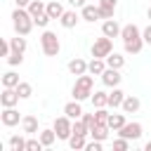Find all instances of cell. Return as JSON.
Listing matches in <instances>:
<instances>
[{"instance_id": "obj_31", "label": "cell", "mask_w": 151, "mask_h": 151, "mask_svg": "<svg viewBox=\"0 0 151 151\" xmlns=\"http://www.w3.org/2000/svg\"><path fill=\"white\" fill-rule=\"evenodd\" d=\"M123 45H125V52H127V54H139V52H142V47H144L146 42H144V38H139V40H132V42H123Z\"/></svg>"}, {"instance_id": "obj_36", "label": "cell", "mask_w": 151, "mask_h": 151, "mask_svg": "<svg viewBox=\"0 0 151 151\" xmlns=\"http://www.w3.org/2000/svg\"><path fill=\"white\" fill-rule=\"evenodd\" d=\"M45 146H42V142H40V137L38 139H26V151H42Z\"/></svg>"}, {"instance_id": "obj_17", "label": "cell", "mask_w": 151, "mask_h": 151, "mask_svg": "<svg viewBox=\"0 0 151 151\" xmlns=\"http://www.w3.org/2000/svg\"><path fill=\"white\" fill-rule=\"evenodd\" d=\"M21 130L26 132V134H38V118L35 116H24L21 118Z\"/></svg>"}, {"instance_id": "obj_16", "label": "cell", "mask_w": 151, "mask_h": 151, "mask_svg": "<svg viewBox=\"0 0 151 151\" xmlns=\"http://www.w3.org/2000/svg\"><path fill=\"white\" fill-rule=\"evenodd\" d=\"M64 113H66L71 120H78V118H83V106H80V101H78V99L68 101V104L64 106Z\"/></svg>"}, {"instance_id": "obj_9", "label": "cell", "mask_w": 151, "mask_h": 151, "mask_svg": "<svg viewBox=\"0 0 151 151\" xmlns=\"http://www.w3.org/2000/svg\"><path fill=\"white\" fill-rule=\"evenodd\" d=\"M19 92L17 87H2V94H0V104L2 106H17L19 104Z\"/></svg>"}, {"instance_id": "obj_15", "label": "cell", "mask_w": 151, "mask_h": 151, "mask_svg": "<svg viewBox=\"0 0 151 151\" xmlns=\"http://www.w3.org/2000/svg\"><path fill=\"white\" fill-rule=\"evenodd\" d=\"M139 106H142V101H139L134 94H125V99H123V104H120V109H123L125 113H137Z\"/></svg>"}, {"instance_id": "obj_22", "label": "cell", "mask_w": 151, "mask_h": 151, "mask_svg": "<svg viewBox=\"0 0 151 151\" xmlns=\"http://www.w3.org/2000/svg\"><path fill=\"white\" fill-rule=\"evenodd\" d=\"M109 132H111L109 125H94V127L90 130V137H92V139H99V142H106V139H109Z\"/></svg>"}, {"instance_id": "obj_8", "label": "cell", "mask_w": 151, "mask_h": 151, "mask_svg": "<svg viewBox=\"0 0 151 151\" xmlns=\"http://www.w3.org/2000/svg\"><path fill=\"white\" fill-rule=\"evenodd\" d=\"M120 80H123L120 68H111V66H106V71L101 73V83H104L106 87H118Z\"/></svg>"}, {"instance_id": "obj_24", "label": "cell", "mask_w": 151, "mask_h": 151, "mask_svg": "<svg viewBox=\"0 0 151 151\" xmlns=\"http://www.w3.org/2000/svg\"><path fill=\"white\" fill-rule=\"evenodd\" d=\"M125 123H127V120H125V111H123V113H111V116H109V127H111L113 132H118Z\"/></svg>"}, {"instance_id": "obj_19", "label": "cell", "mask_w": 151, "mask_h": 151, "mask_svg": "<svg viewBox=\"0 0 151 151\" xmlns=\"http://www.w3.org/2000/svg\"><path fill=\"white\" fill-rule=\"evenodd\" d=\"M118 0H99V9H101V19H113Z\"/></svg>"}, {"instance_id": "obj_4", "label": "cell", "mask_w": 151, "mask_h": 151, "mask_svg": "<svg viewBox=\"0 0 151 151\" xmlns=\"http://www.w3.org/2000/svg\"><path fill=\"white\" fill-rule=\"evenodd\" d=\"M111 52H113V38H109V35L101 33V38H97V40L92 42V57L106 59Z\"/></svg>"}, {"instance_id": "obj_27", "label": "cell", "mask_w": 151, "mask_h": 151, "mask_svg": "<svg viewBox=\"0 0 151 151\" xmlns=\"http://www.w3.org/2000/svg\"><path fill=\"white\" fill-rule=\"evenodd\" d=\"M9 45H12V52H26V47H28V42H26V35H19L17 33V38H9Z\"/></svg>"}, {"instance_id": "obj_39", "label": "cell", "mask_w": 151, "mask_h": 151, "mask_svg": "<svg viewBox=\"0 0 151 151\" xmlns=\"http://www.w3.org/2000/svg\"><path fill=\"white\" fill-rule=\"evenodd\" d=\"M83 123L87 125V130H92V127L97 125V116H94V113H83Z\"/></svg>"}, {"instance_id": "obj_21", "label": "cell", "mask_w": 151, "mask_h": 151, "mask_svg": "<svg viewBox=\"0 0 151 151\" xmlns=\"http://www.w3.org/2000/svg\"><path fill=\"white\" fill-rule=\"evenodd\" d=\"M64 12H66V9H64L61 0H50V2H47V14H50V19H61Z\"/></svg>"}, {"instance_id": "obj_44", "label": "cell", "mask_w": 151, "mask_h": 151, "mask_svg": "<svg viewBox=\"0 0 151 151\" xmlns=\"http://www.w3.org/2000/svg\"><path fill=\"white\" fill-rule=\"evenodd\" d=\"M144 151H151V142H146V146H144Z\"/></svg>"}, {"instance_id": "obj_38", "label": "cell", "mask_w": 151, "mask_h": 151, "mask_svg": "<svg viewBox=\"0 0 151 151\" xmlns=\"http://www.w3.org/2000/svg\"><path fill=\"white\" fill-rule=\"evenodd\" d=\"M33 21H35V26H38V28H45V26H47V24H50L52 19H50V14L45 12V14H40V17H35Z\"/></svg>"}, {"instance_id": "obj_41", "label": "cell", "mask_w": 151, "mask_h": 151, "mask_svg": "<svg viewBox=\"0 0 151 151\" xmlns=\"http://www.w3.org/2000/svg\"><path fill=\"white\" fill-rule=\"evenodd\" d=\"M142 38H144V42H146V45H151V24L142 31Z\"/></svg>"}, {"instance_id": "obj_34", "label": "cell", "mask_w": 151, "mask_h": 151, "mask_svg": "<svg viewBox=\"0 0 151 151\" xmlns=\"http://www.w3.org/2000/svg\"><path fill=\"white\" fill-rule=\"evenodd\" d=\"M94 116H97V125H109V111H106V106H101V109H94Z\"/></svg>"}, {"instance_id": "obj_14", "label": "cell", "mask_w": 151, "mask_h": 151, "mask_svg": "<svg viewBox=\"0 0 151 151\" xmlns=\"http://www.w3.org/2000/svg\"><path fill=\"white\" fill-rule=\"evenodd\" d=\"M104 71H106V59L92 57V59L87 61V73H92V76H101Z\"/></svg>"}, {"instance_id": "obj_35", "label": "cell", "mask_w": 151, "mask_h": 151, "mask_svg": "<svg viewBox=\"0 0 151 151\" xmlns=\"http://www.w3.org/2000/svg\"><path fill=\"white\" fill-rule=\"evenodd\" d=\"M127 149H130V139H125V137L113 139V151H127Z\"/></svg>"}, {"instance_id": "obj_13", "label": "cell", "mask_w": 151, "mask_h": 151, "mask_svg": "<svg viewBox=\"0 0 151 151\" xmlns=\"http://www.w3.org/2000/svg\"><path fill=\"white\" fill-rule=\"evenodd\" d=\"M80 19H83V17H78V14H76V9H66V12L61 14L59 24H61L64 28H76V24H78Z\"/></svg>"}, {"instance_id": "obj_6", "label": "cell", "mask_w": 151, "mask_h": 151, "mask_svg": "<svg viewBox=\"0 0 151 151\" xmlns=\"http://www.w3.org/2000/svg\"><path fill=\"white\" fill-rule=\"evenodd\" d=\"M21 118H24V116H19V111H17L14 106H2L0 123H2L5 127H14V125H19V123H21Z\"/></svg>"}, {"instance_id": "obj_42", "label": "cell", "mask_w": 151, "mask_h": 151, "mask_svg": "<svg viewBox=\"0 0 151 151\" xmlns=\"http://www.w3.org/2000/svg\"><path fill=\"white\" fill-rule=\"evenodd\" d=\"M68 5L76 9V7H85V0H68Z\"/></svg>"}, {"instance_id": "obj_25", "label": "cell", "mask_w": 151, "mask_h": 151, "mask_svg": "<svg viewBox=\"0 0 151 151\" xmlns=\"http://www.w3.org/2000/svg\"><path fill=\"white\" fill-rule=\"evenodd\" d=\"M38 137H40V142H42V146H45V149H50V146L54 144V139H59V137H57V132H54V127H52V130H40V132H38Z\"/></svg>"}, {"instance_id": "obj_33", "label": "cell", "mask_w": 151, "mask_h": 151, "mask_svg": "<svg viewBox=\"0 0 151 151\" xmlns=\"http://www.w3.org/2000/svg\"><path fill=\"white\" fill-rule=\"evenodd\" d=\"M17 92H19V97H21V99H28V97L33 94V87H31V83L21 80V83L17 85Z\"/></svg>"}, {"instance_id": "obj_32", "label": "cell", "mask_w": 151, "mask_h": 151, "mask_svg": "<svg viewBox=\"0 0 151 151\" xmlns=\"http://www.w3.org/2000/svg\"><path fill=\"white\" fill-rule=\"evenodd\" d=\"M21 80H19V76L14 73V71H7V73H2V87H17Z\"/></svg>"}, {"instance_id": "obj_43", "label": "cell", "mask_w": 151, "mask_h": 151, "mask_svg": "<svg viewBox=\"0 0 151 151\" xmlns=\"http://www.w3.org/2000/svg\"><path fill=\"white\" fill-rule=\"evenodd\" d=\"M14 5H17V7H28L31 0H14Z\"/></svg>"}, {"instance_id": "obj_18", "label": "cell", "mask_w": 151, "mask_h": 151, "mask_svg": "<svg viewBox=\"0 0 151 151\" xmlns=\"http://www.w3.org/2000/svg\"><path fill=\"white\" fill-rule=\"evenodd\" d=\"M68 71H71L73 76H83V73H87V61L80 59V57L71 59V61H68Z\"/></svg>"}, {"instance_id": "obj_37", "label": "cell", "mask_w": 151, "mask_h": 151, "mask_svg": "<svg viewBox=\"0 0 151 151\" xmlns=\"http://www.w3.org/2000/svg\"><path fill=\"white\" fill-rule=\"evenodd\" d=\"M21 61H24V54H21V52H12V54L7 57V64H9V66H19Z\"/></svg>"}, {"instance_id": "obj_40", "label": "cell", "mask_w": 151, "mask_h": 151, "mask_svg": "<svg viewBox=\"0 0 151 151\" xmlns=\"http://www.w3.org/2000/svg\"><path fill=\"white\" fill-rule=\"evenodd\" d=\"M87 151H101L104 149V142H99V139H92V142H87V146H85Z\"/></svg>"}, {"instance_id": "obj_11", "label": "cell", "mask_w": 151, "mask_h": 151, "mask_svg": "<svg viewBox=\"0 0 151 151\" xmlns=\"http://www.w3.org/2000/svg\"><path fill=\"white\" fill-rule=\"evenodd\" d=\"M120 38H123V42H132V40H139L142 38V31H139L137 24H125L123 31H120Z\"/></svg>"}, {"instance_id": "obj_1", "label": "cell", "mask_w": 151, "mask_h": 151, "mask_svg": "<svg viewBox=\"0 0 151 151\" xmlns=\"http://www.w3.org/2000/svg\"><path fill=\"white\" fill-rule=\"evenodd\" d=\"M12 26H14V31H17L19 35H28V33L33 31L35 21H33V17H31V12H28L26 7H17V9L12 12Z\"/></svg>"}, {"instance_id": "obj_30", "label": "cell", "mask_w": 151, "mask_h": 151, "mask_svg": "<svg viewBox=\"0 0 151 151\" xmlns=\"http://www.w3.org/2000/svg\"><path fill=\"white\" fill-rule=\"evenodd\" d=\"M9 151H26V139L21 134H12L9 137Z\"/></svg>"}, {"instance_id": "obj_12", "label": "cell", "mask_w": 151, "mask_h": 151, "mask_svg": "<svg viewBox=\"0 0 151 151\" xmlns=\"http://www.w3.org/2000/svg\"><path fill=\"white\" fill-rule=\"evenodd\" d=\"M80 17H83V21L94 24L97 19H101V9H99V5L97 7L94 5H85V7H80Z\"/></svg>"}, {"instance_id": "obj_7", "label": "cell", "mask_w": 151, "mask_h": 151, "mask_svg": "<svg viewBox=\"0 0 151 151\" xmlns=\"http://www.w3.org/2000/svg\"><path fill=\"white\" fill-rule=\"evenodd\" d=\"M142 130H144V127H142V123H137V120H134V123H125V125L118 130V137H125V139L134 142V139L142 137Z\"/></svg>"}, {"instance_id": "obj_26", "label": "cell", "mask_w": 151, "mask_h": 151, "mask_svg": "<svg viewBox=\"0 0 151 151\" xmlns=\"http://www.w3.org/2000/svg\"><path fill=\"white\" fill-rule=\"evenodd\" d=\"M26 9H28V12H31V17L35 19V17H40V14H45V12H47V5H45L42 0H31V5H28Z\"/></svg>"}, {"instance_id": "obj_29", "label": "cell", "mask_w": 151, "mask_h": 151, "mask_svg": "<svg viewBox=\"0 0 151 151\" xmlns=\"http://www.w3.org/2000/svg\"><path fill=\"white\" fill-rule=\"evenodd\" d=\"M85 137H87V134H71V137H68V146H71L73 151H80V149H85V146H87Z\"/></svg>"}, {"instance_id": "obj_45", "label": "cell", "mask_w": 151, "mask_h": 151, "mask_svg": "<svg viewBox=\"0 0 151 151\" xmlns=\"http://www.w3.org/2000/svg\"><path fill=\"white\" fill-rule=\"evenodd\" d=\"M146 17H149V19H151V7H149V9H146Z\"/></svg>"}, {"instance_id": "obj_28", "label": "cell", "mask_w": 151, "mask_h": 151, "mask_svg": "<svg viewBox=\"0 0 151 151\" xmlns=\"http://www.w3.org/2000/svg\"><path fill=\"white\" fill-rule=\"evenodd\" d=\"M106 66H111V68H123V66H125V57L118 54V52H111V54L106 57Z\"/></svg>"}, {"instance_id": "obj_20", "label": "cell", "mask_w": 151, "mask_h": 151, "mask_svg": "<svg viewBox=\"0 0 151 151\" xmlns=\"http://www.w3.org/2000/svg\"><path fill=\"white\" fill-rule=\"evenodd\" d=\"M123 99H125V92L120 87H111V92H109V106L111 109H118L123 104Z\"/></svg>"}, {"instance_id": "obj_23", "label": "cell", "mask_w": 151, "mask_h": 151, "mask_svg": "<svg viewBox=\"0 0 151 151\" xmlns=\"http://www.w3.org/2000/svg\"><path fill=\"white\" fill-rule=\"evenodd\" d=\"M92 106L94 109H101V106H109V92H101V90H97V92H92Z\"/></svg>"}, {"instance_id": "obj_10", "label": "cell", "mask_w": 151, "mask_h": 151, "mask_svg": "<svg viewBox=\"0 0 151 151\" xmlns=\"http://www.w3.org/2000/svg\"><path fill=\"white\" fill-rule=\"evenodd\" d=\"M120 31H123V26H120L116 19H104V24H101V33H104V35H109V38H120Z\"/></svg>"}, {"instance_id": "obj_5", "label": "cell", "mask_w": 151, "mask_h": 151, "mask_svg": "<svg viewBox=\"0 0 151 151\" xmlns=\"http://www.w3.org/2000/svg\"><path fill=\"white\" fill-rule=\"evenodd\" d=\"M52 127H54V132H57L59 139H66V142H68V137L73 134V120H71L66 113L59 116V118H54V125H52Z\"/></svg>"}, {"instance_id": "obj_3", "label": "cell", "mask_w": 151, "mask_h": 151, "mask_svg": "<svg viewBox=\"0 0 151 151\" xmlns=\"http://www.w3.org/2000/svg\"><path fill=\"white\" fill-rule=\"evenodd\" d=\"M40 47H42V54H45V57H57L59 50H61V42H59V38H57L54 31H42V35H40Z\"/></svg>"}, {"instance_id": "obj_2", "label": "cell", "mask_w": 151, "mask_h": 151, "mask_svg": "<svg viewBox=\"0 0 151 151\" xmlns=\"http://www.w3.org/2000/svg\"><path fill=\"white\" fill-rule=\"evenodd\" d=\"M92 90H94V78H92V73H83V76L76 78V85H73L71 94H73V99L85 101V99L92 97Z\"/></svg>"}]
</instances>
